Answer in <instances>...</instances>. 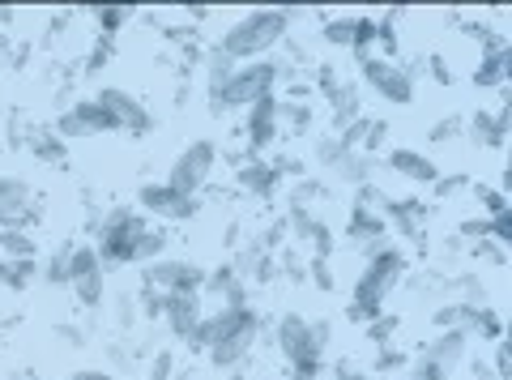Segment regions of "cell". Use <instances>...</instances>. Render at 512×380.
<instances>
[{
	"instance_id": "6da1fadb",
	"label": "cell",
	"mask_w": 512,
	"mask_h": 380,
	"mask_svg": "<svg viewBox=\"0 0 512 380\" xmlns=\"http://www.w3.org/2000/svg\"><path fill=\"white\" fill-rule=\"evenodd\" d=\"M286 18L282 9H256V13H244L235 26H227V35L218 39V52L231 60V65H252L256 56L274 52V47L286 39Z\"/></svg>"
},
{
	"instance_id": "7a4b0ae2",
	"label": "cell",
	"mask_w": 512,
	"mask_h": 380,
	"mask_svg": "<svg viewBox=\"0 0 512 380\" xmlns=\"http://www.w3.org/2000/svg\"><path fill=\"white\" fill-rule=\"evenodd\" d=\"M406 274V257L397 248H376L372 261L363 265V274L355 282V304H350V321H372L384 312V299L393 295V287Z\"/></svg>"
},
{
	"instance_id": "3957f363",
	"label": "cell",
	"mask_w": 512,
	"mask_h": 380,
	"mask_svg": "<svg viewBox=\"0 0 512 380\" xmlns=\"http://www.w3.org/2000/svg\"><path fill=\"white\" fill-rule=\"evenodd\" d=\"M282 82V69L274 65V60H252V65H235V73L227 77V86H222L218 99L214 103V112H239V107H248L252 103H261L274 94V86Z\"/></svg>"
},
{
	"instance_id": "277c9868",
	"label": "cell",
	"mask_w": 512,
	"mask_h": 380,
	"mask_svg": "<svg viewBox=\"0 0 512 380\" xmlns=\"http://www.w3.org/2000/svg\"><path fill=\"white\" fill-rule=\"evenodd\" d=\"M278 351L282 359L291 363L299 372H320V351L329 346V325L325 321H303V316H282L278 321Z\"/></svg>"
},
{
	"instance_id": "5b68a950",
	"label": "cell",
	"mask_w": 512,
	"mask_h": 380,
	"mask_svg": "<svg viewBox=\"0 0 512 380\" xmlns=\"http://www.w3.org/2000/svg\"><path fill=\"white\" fill-rule=\"evenodd\" d=\"M150 223L141 218L137 210H128V205H120V210H111L103 223H99V265H128L133 261V244H137V235L146 231Z\"/></svg>"
},
{
	"instance_id": "8992f818",
	"label": "cell",
	"mask_w": 512,
	"mask_h": 380,
	"mask_svg": "<svg viewBox=\"0 0 512 380\" xmlns=\"http://www.w3.org/2000/svg\"><path fill=\"white\" fill-rule=\"evenodd\" d=\"M359 73H363V82L372 86L384 103H397V107L414 103V90H419V82H414V73L406 65H397V60H384L376 52H367V56H359Z\"/></svg>"
},
{
	"instance_id": "52a82bcc",
	"label": "cell",
	"mask_w": 512,
	"mask_h": 380,
	"mask_svg": "<svg viewBox=\"0 0 512 380\" xmlns=\"http://www.w3.org/2000/svg\"><path fill=\"white\" fill-rule=\"evenodd\" d=\"M214 163H218V146H214V141H192V146L171 163L163 184L175 188V193H184V197H197L205 188V180H210Z\"/></svg>"
},
{
	"instance_id": "ba28073f",
	"label": "cell",
	"mask_w": 512,
	"mask_h": 380,
	"mask_svg": "<svg viewBox=\"0 0 512 380\" xmlns=\"http://www.w3.org/2000/svg\"><path fill=\"white\" fill-rule=\"evenodd\" d=\"M94 103H99V112L107 116L111 129H120V133H137V137H141V133L154 129L150 112H146V107H141L128 90H120V86H103L99 94H94Z\"/></svg>"
},
{
	"instance_id": "9c48e42d",
	"label": "cell",
	"mask_w": 512,
	"mask_h": 380,
	"mask_svg": "<svg viewBox=\"0 0 512 380\" xmlns=\"http://www.w3.org/2000/svg\"><path fill=\"white\" fill-rule=\"evenodd\" d=\"M278 112H282V99H274V94L261 99V103H252L244 112V141H248L252 154H265L269 146H274V137L282 133Z\"/></svg>"
},
{
	"instance_id": "30bf717a",
	"label": "cell",
	"mask_w": 512,
	"mask_h": 380,
	"mask_svg": "<svg viewBox=\"0 0 512 380\" xmlns=\"http://www.w3.org/2000/svg\"><path fill=\"white\" fill-rule=\"evenodd\" d=\"M35 223V193L18 176H0V231L9 227H30Z\"/></svg>"
},
{
	"instance_id": "8fae6325",
	"label": "cell",
	"mask_w": 512,
	"mask_h": 380,
	"mask_svg": "<svg viewBox=\"0 0 512 380\" xmlns=\"http://www.w3.org/2000/svg\"><path fill=\"white\" fill-rule=\"evenodd\" d=\"M163 316H167V325H171V334H175V338L192 342L197 325L205 321L201 291H171V295H163Z\"/></svg>"
},
{
	"instance_id": "7c38bea8",
	"label": "cell",
	"mask_w": 512,
	"mask_h": 380,
	"mask_svg": "<svg viewBox=\"0 0 512 380\" xmlns=\"http://www.w3.org/2000/svg\"><path fill=\"white\" fill-rule=\"evenodd\" d=\"M146 282L150 291L158 295H171V291H201L205 287V269L188 265V261H154L146 269Z\"/></svg>"
},
{
	"instance_id": "4fadbf2b",
	"label": "cell",
	"mask_w": 512,
	"mask_h": 380,
	"mask_svg": "<svg viewBox=\"0 0 512 380\" xmlns=\"http://www.w3.org/2000/svg\"><path fill=\"white\" fill-rule=\"evenodd\" d=\"M137 197H141V210L167 218V223H184V218L197 214V197H184L167 184H150V188H141Z\"/></svg>"
},
{
	"instance_id": "5bb4252c",
	"label": "cell",
	"mask_w": 512,
	"mask_h": 380,
	"mask_svg": "<svg viewBox=\"0 0 512 380\" xmlns=\"http://www.w3.org/2000/svg\"><path fill=\"white\" fill-rule=\"evenodd\" d=\"M52 129H56V137H60V141H73V137L107 133L111 124H107V116L99 112V103H94V99H82V103H73L69 112H60V120L52 124Z\"/></svg>"
},
{
	"instance_id": "9a60e30c",
	"label": "cell",
	"mask_w": 512,
	"mask_h": 380,
	"mask_svg": "<svg viewBox=\"0 0 512 380\" xmlns=\"http://www.w3.org/2000/svg\"><path fill=\"white\" fill-rule=\"evenodd\" d=\"M466 351H470V334H466V329H444V334H436V338L427 342L423 363L448 376L453 368H461V363H466Z\"/></svg>"
},
{
	"instance_id": "2e32d148",
	"label": "cell",
	"mask_w": 512,
	"mask_h": 380,
	"mask_svg": "<svg viewBox=\"0 0 512 380\" xmlns=\"http://www.w3.org/2000/svg\"><path fill=\"white\" fill-rule=\"evenodd\" d=\"M278 167L274 163H265V158H244L239 163V171H235V184L244 188L248 197H269L278 188Z\"/></svg>"
},
{
	"instance_id": "e0dca14e",
	"label": "cell",
	"mask_w": 512,
	"mask_h": 380,
	"mask_svg": "<svg viewBox=\"0 0 512 380\" xmlns=\"http://www.w3.org/2000/svg\"><path fill=\"white\" fill-rule=\"evenodd\" d=\"M512 77V52L508 47H495V52L478 56V69H474V86L478 90H504Z\"/></svg>"
},
{
	"instance_id": "ac0fdd59",
	"label": "cell",
	"mask_w": 512,
	"mask_h": 380,
	"mask_svg": "<svg viewBox=\"0 0 512 380\" xmlns=\"http://www.w3.org/2000/svg\"><path fill=\"white\" fill-rule=\"evenodd\" d=\"M389 167L410 184H436L440 180V167L419 150H389Z\"/></svg>"
},
{
	"instance_id": "d6986e66",
	"label": "cell",
	"mask_w": 512,
	"mask_h": 380,
	"mask_svg": "<svg viewBox=\"0 0 512 380\" xmlns=\"http://www.w3.org/2000/svg\"><path fill=\"white\" fill-rule=\"evenodd\" d=\"M470 137L474 141H483V146H504V137H508V107H500V112H478L470 120Z\"/></svg>"
},
{
	"instance_id": "ffe728a7",
	"label": "cell",
	"mask_w": 512,
	"mask_h": 380,
	"mask_svg": "<svg viewBox=\"0 0 512 380\" xmlns=\"http://www.w3.org/2000/svg\"><path fill=\"white\" fill-rule=\"evenodd\" d=\"M26 146L35 150L39 163H52V167H64V158H69V146L56 137V129H30L26 133Z\"/></svg>"
},
{
	"instance_id": "44dd1931",
	"label": "cell",
	"mask_w": 512,
	"mask_h": 380,
	"mask_svg": "<svg viewBox=\"0 0 512 380\" xmlns=\"http://www.w3.org/2000/svg\"><path fill=\"white\" fill-rule=\"evenodd\" d=\"M163 248H167V227L150 223L146 231L137 235V244H133V261H128V265H154L158 257H163Z\"/></svg>"
},
{
	"instance_id": "7402d4cb",
	"label": "cell",
	"mask_w": 512,
	"mask_h": 380,
	"mask_svg": "<svg viewBox=\"0 0 512 380\" xmlns=\"http://www.w3.org/2000/svg\"><path fill=\"white\" fill-rule=\"evenodd\" d=\"M69 287H73V295H77V304H82V308H99L103 304V265H94V269H86V274H77Z\"/></svg>"
},
{
	"instance_id": "603a6c76",
	"label": "cell",
	"mask_w": 512,
	"mask_h": 380,
	"mask_svg": "<svg viewBox=\"0 0 512 380\" xmlns=\"http://www.w3.org/2000/svg\"><path fill=\"white\" fill-rule=\"evenodd\" d=\"M333 171H338V176L346 180V184H372V158L367 154H359V150H346L338 163H333Z\"/></svg>"
},
{
	"instance_id": "cb8c5ba5",
	"label": "cell",
	"mask_w": 512,
	"mask_h": 380,
	"mask_svg": "<svg viewBox=\"0 0 512 380\" xmlns=\"http://www.w3.org/2000/svg\"><path fill=\"white\" fill-rule=\"evenodd\" d=\"M35 278H39V261H5L0 257V287L26 291Z\"/></svg>"
},
{
	"instance_id": "d4e9b609",
	"label": "cell",
	"mask_w": 512,
	"mask_h": 380,
	"mask_svg": "<svg viewBox=\"0 0 512 380\" xmlns=\"http://www.w3.org/2000/svg\"><path fill=\"white\" fill-rule=\"evenodd\" d=\"M0 252H5V261H35V235L22 227L0 231Z\"/></svg>"
},
{
	"instance_id": "484cf974",
	"label": "cell",
	"mask_w": 512,
	"mask_h": 380,
	"mask_svg": "<svg viewBox=\"0 0 512 380\" xmlns=\"http://www.w3.org/2000/svg\"><path fill=\"white\" fill-rule=\"evenodd\" d=\"M94 13V22H99V30L111 39V35H120L124 22H133V9L128 5H99V9H90Z\"/></svg>"
},
{
	"instance_id": "4316f807",
	"label": "cell",
	"mask_w": 512,
	"mask_h": 380,
	"mask_svg": "<svg viewBox=\"0 0 512 380\" xmlns=\"http://www.w3.org/2000/svg\"><path fill=\"white\" fill-rule=\"evenodd\" d=\"M320 35H325V43H333V47H355V18H333L325 30H320Z\"/></svg>"
},
{
	"instance_id": "83f0119b",
	"label": "cell",
	"mask_w": 512,
	"mask_h": 380,
	"mask_svg": "<svg viewBox=\"0 0 512 380\" xmlns=\"http://www.w3.org/2000/svg\"><path fill=\"white\" fill-rule=\"evenodd\" d=\"M278 120H282V129L303 133V129H308V124H312V107H303V103H282Z\"/></svg>"
},
{
	"instance_id": "f1b7e54d",
	"label": "cell",
	"mask_w": 512,
	"mask_h": 380,
	"mask_svg": "<svg viewBox=\"0 0 512 380\" xmlns=\"http://www.w3.org/2000/svg\"><path fill=\"white\" fill-rule=\"evenodd\" d=\"M474 197H478V205H483V218H495V214H504L508 210V197H504V188H487V184H478L474 188Z\"/></svg>"
},
{
	"instance_id": "f546056e",
	"label": "cell",
	"mask_w": 512,
	"mask_h": 380,
	"mask_svg": "<svg viewBox=\"0 0 512 380\" xmlns=\"http://www.w3.org/2000/svg\"><path fill=\"white\" fill-rule=\"evenodd\" d=\"M470 257H474V261H487L491 269H500V265L508 261V248L495 244V240H478V244L470 248Z\"/></svg>"
},
{
	"instance_id": "4dcf8cb0",
	"label": "cell",
	"mask_w": 512,
	"mask_h": 380,
	"mask_svg": "<svg viewBox=\"0 0 512 380\" xmlns=\"http://www.w3.org/2000/svg\"><path fill=\"white\" fill-rule=\"evenodd\" d=\"M393 329H397V316H372V321H367V338H372L376 346H389V338H393Z\"/></svg>"
},
{
	"instance_id": "1f68e13d",
	"label": "cell",
	"mask_w": 512,
	"mask_h": 380,
	"mask_svg": "<svg viewBox=\"0 0 512 380\" xmlns=\"http://www.w3.org/2000/svg\"><path fill=\"white\" fill-rule=\"evenodd\" d=\"M303 274H312V282H316L320 291H333V269H329V257H312Z\"/></svg>"
},
{
	"instance_id": "d6a6232c",
	"label": "cell",
	"mask_w": 512,
	"mask_h": 380,
	"mask_svg": "<svg viewBox=\"0 0 512 380\" xmlns=\"http://www.w3.org/2000/svg\"><path fill=\"white\" fill-rule=\"evenodd\" d=\"M175 376V355L171 351H158L154 355V368H150V380H171Z\"/></svg>"
},
{
	"instance_id": "836d02e7",
	"label": "cell",
	"mask_w": 512,
	"mask_h": 380,
	"mask_svg": "<svg viewBox=\"0 0 512 380\" xmlns=\"http://www.w3.org/2000/svg\"><path fill=\"white\" fill-rule=\"evenodd\" d=\"M470 180L466 176H440L436 180V197H453V193H466Z\"/></svg>"
},
{
	"instance_id": "e575fe53",
	"label": "cell",
	"mask_w": 512,
	"mask_h": 380,
	"mask_svg": "<svg viewBox=\"0 0 512 380\" xmlns=\"http://www.w3.org/2000/svg\"><path fill=\"white\" fill-rule=\"evenodd\" d=\"M457 129H461V116H448V120H440L436 129H431V141H453Z\"/></svg>"
},
{
	"instance_id": "d590c367",
	"label": "cell",
	"mask_w": 512,
	"mask_h": 380,
	"mask_svg": "<svg viewBox=\"0 0 512 380\" xmlns=\"http://www.w3.org/2000/svg\"><path fill=\"white\" fill-rule=\"evenodd\" d=\"M431 77H436V82H444V86L453 82V73H448V65H444L440 56H431Z\"/></svg>"
},
{
	"instance_id": "8d00e7d4",
	"label": "cell",
	"mask_w": 512,
	"mask_h": 380,
	"mask_svg": "<svg viewBox=\"0 0 512 380\" xmlns=\"http://www.w3.org/2000/svg\"><path fill=\"white\" fill-rule=\"evenodd\" d=\"M338 380H372L367 372H355V368H338Z\"/></svg>"
},
{
	"instance_id": "74e56055",
	"label": "cell",
	"mask_w": 512,
	"mask_h": 380,
	"mask_svg": "<svg viewBox=\"0 0 512 380\" xmlns=\"http://www.w3.org/2000/svg\"><path fill=\"white\" fill-rule=\"evenodd\" d=\"M73 380H111V376H107V372H103V368H99V372H77V376H73Z\"/></svg>"
},
{
	"instance_id": "f35d334b",
	"label": "cell",
	"mask_w": 512,
	"mask_h": 380,
	"mask_svg": "<svg viewBox=\"0 0 512 380\" xmlns=\"http://www.w3.org/2000/svg\"><path fill=\"white\" fill-rule=\"evenodd\" d=\"M320 372H299V368H291V380H316Z\"/></svg>"
},
{
	"instance_id": "ab89813d",
	"label": "cell",
	"mask_w": 512,
	"mask_h": 380,
	"mask_svg": "<svg viewBox=\"0 0 512 380\" xmlns=\"http://www.w3.org/2000/svg\"><path fill=\"white\" fill-rule=\"evenodd\" d=\"M0 116H5V103H0Z\"/></svg>"
},
{
	"instance_id": "60d3db41",
	"label": "cell",
	"mask_w": 512,
	"mask_h": 380,
	"mask_svg": "<svg viewBox=\"0 0 512 380\" xmlns=\"http://www.w3.org/2000/svg\"><path fill=\"white\" fill-rule=\"evenodd\" d=\"M372 380H376V376H372Z\"/></svg>"
}]
</instances>
